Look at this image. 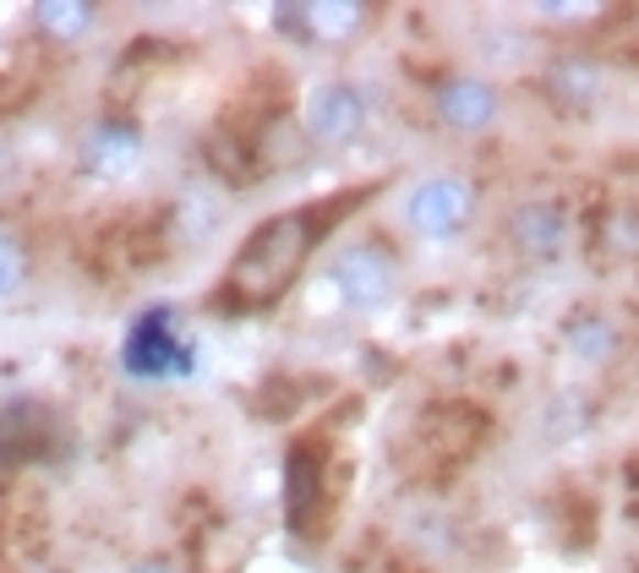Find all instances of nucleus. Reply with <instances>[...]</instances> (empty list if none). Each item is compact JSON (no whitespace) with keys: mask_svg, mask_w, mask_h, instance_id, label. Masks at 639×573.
Instances as JSON below:
<instances>
[{"mask_svg":"<svg viewBox=\"0 0 639 573\" xmlns=\"http://www.w3.org/2000/svg\"><path fill=\"white\" fill-rule=\"evenodd\" d=\"M307 246H312V224L301 219V213H279V219H268L246 246H241V257H235V268H230V289L235 295H246V300H279L290 279L301 274V263H307Z\"/></svg>","mask_w":639,"mask_h":573,"instance_id":"1","label":"nucleus"},{"mask_svg":"<svg viewBox=\"0 0 639 573\" xmlns=\"http://www.w3.org/2000/svg\"><path fill=\"white\" fill-rule=\"evenodd\" d=\"M322 289L344 306V311H383L399 295V257L366 235V241H344L328 268H322Z\"/></svg>","mask_w":639,"mask_h":573,"instance_id":"2","label":"nucleus"},{"mask_svg":"<svg viewBox=\"0 0 639 573\" xmlns=\"http://www.w3.org/2000/svg\"><path fill=\"white\" fill-rule=\"evenodd\" d=\"M399 219H405V230L410 235H421V241H454L471 219H476V186L465 180V175H427V180H416L410 191H405V202H399Z\"/></svg>","mask_w":639,"mask_h":573,"instance_id":"3","label":"nucleus"},{"mask_svg":"<svg viewBox=\"0 0 639 573\" xmlns=\"http://www.w3.org/2000/svg\"><path fill=\"white\" fill-rule=\"evenodd\" d=\"M361 126H366V99H361L350 82H322L318 93H312V104H307V132H312V143L344 147V143L361 137Z\"/></svg>","mask_w":639,"mask_h":573,"instance_id":"4","label":"nucleus"},{"mask_svg":"<svg viewBox=\"0 0 639 573\" xmlns=\"http://www.w3.org/2000/svg\"><path fill=\"white\" fill-rule=\"evenodd\" d=\"M508 241L525 263H558L569 246V213L558 202H525L508 219Z\"/></svg>","mask_w":639,"mask_h":573,"instance_id":"5","label":"nucleus"},{"mask_svg":"<svg viewBox=\"0 0 639 573\" xmlns=\"http://www.w3.org/2000/svg\"><path fill=\"white\" fill-rule=\"evenodd\" d=\"M143 164V132L126 121H93L82 137V169L99 180H126Z\"/></svg>","mask_w":639,"mask_h":573,"instance_id":"6","label":"nucleus"},{"mask_svg":"<svg viewBox=\"0 0 639 573\" xmlns=\"http://www.w3.org/2000/svg\"><path fill=\"white\" fill-rule=\"evenodd\" d=\"M438 121L449 132H486L497 121V88L486 77H449L438 88Z\"/></svg>","mask_w":639,"mask_h":573,"instance_id":"7","label":"nucleus"},{"mask_svg":"<svg viewBox=\"0 0 639 573\" xmlns=\"http://www.w3.org/2000/svg\"><path fill=\"white\" fill-rule=\"evenodd\" d=\"M285 16L301 22L312 44H350L355 27L366 22V5H355V0H318V5H296Z\"/></svg>","mask_w":639,"mask_h":573,"instance_id":"8","label":"nucleus"},{"mask_svg":"<svg viewBox=\"0 0 639 573\" xmlns=\"http://www.w3.org/2000/svg\"><path fill=\"white\" fill-rule=\"evenodd\" d=\"M27 16H33L38 38H49V44H82L99 27V5H88V0H38Z\"/></svg>","mask_w":639,"mask_h":573,"instance_id":"9","label":"nucleus"},{"mask_svg":"<svg viewBox=\"0 0 639 573\" xmlns=\"http://www.w3.org/2000/svg\"><path fill=\"white\" fill-rule=\"evenodd\" d=\"M27 285H33V252H27V241H22V235L0 230V306L22 300Z\"/></svg>","mask_w":639,"mask_h":573,"instance_id":"10","label":"nucleus"},{"mask_svg":"<svg viewBox=\"0 0 639 573\" xmlns=\"http://www.w3.org/2000/svg\"><path fill=\"white\" fill-rule=\"evenodd\" d=\"M569 355H574L580 366H602V361L613 355V328H607V322H580V328L569 333Z\"/></svg>","mask_w":639,"mask_h":573,"instance_id":"11","label":"nucleus"},{"mask_svg":"<svg viewBox=\"0 0 639 573\" xmlns=\"http://www.w3.org/2000/svg\"><path fill=\"white\" fill-rule=\"evenodd\" d=\"M552 88H558L563 99H591V93L602 88V71L585 66V60H563V66H552Z\"/></svg>","mask_w":639,"mask_h":573,"instance_id":"12","label":"nucleus"},{"mask_svg":"<svg viewBox=\"0 0 639 573\" xmlns=\"http://www.w3.org/2000/svg\"><path fill=\"white\" fill-rule=\"evenodd\" d=\"M126 573H180V569H169V563H137V569H126Z\"/></svg>","mask_w":639,"mask_h":573,"instance_id":"13","label":"nucleus"}]
</instances>
